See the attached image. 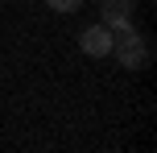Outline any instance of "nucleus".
<instances>
[{"label":"nucleus","mask_w":157,"mask_h":153,"mask_svg":"<svg viewBox=\"0 0 157 153\" xmlns=\"http://www.w3.org/2000/svg\"><path fill=\"white\" fill-rule=\"evenodd\" d=\"M112 50H116L120 66H128V71L149 62V46H145V37L132 25H116V29H112Z\"/></svg>","instance_id":"f257e3e1"},{"label":"nucleus","mask_w":157,"mask_h":153,"mask_svg":"<svg viewBox=\"0 0 157 153\" xmlns=\"http://www.w3.org/2000/svg\"><path fill=\"white\" fill-rule=\"evenodd\" d=\"M46 4H50V8H58V13H75L83 0H46Z\"/></svg>","instance_id":"20e7f679"},{"label":"nucleus","mask_w":157,"mask_h":153,"mask_svg":"<svg viewBox=\"0 0 157 153\" xmlns=\"http://www.w3.org/2000/svg\"><path fill=\"white\" fill-rule=\"evenodd\" d=\"M78 46H83L87 58H108L112 54V29L108 25H91V29L78 37Z\"/></svg>","instance_id":"f03ea898"},{"label":"nucleus","mask_w":157,"mask_h":153,"mask_svg":"<svg viewBox=\"0 0 157 153\" xmlns=\"http://www.w3.org/2000/svg\"><path fill=\"white\" fill-rule=\"evenodd\" d=\"M103 25H132V0H103Z\"/></svg>","instance_id":"7ed1b4c3"}]
</instances>
